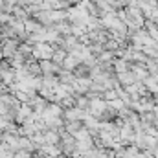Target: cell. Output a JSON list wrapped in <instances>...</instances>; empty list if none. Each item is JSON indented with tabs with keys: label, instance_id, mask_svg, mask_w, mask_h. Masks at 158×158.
Segmentation results:
<instances>
[{
	"label": "cell",
	"instance_id": "cell-1",
	"mask_svg": "<svg viewBox=\"0 0 158 158\" xmlns=\"http://www.w3.org/2000/svg\"><path fill=\"white\" fill-rule=\"evenodd\" d=\"M13 156H15V153H13V149L7 143L0 145V158H13Z\"/></svg>",
	"mask_w": 158,
	"mask_h": 158
}]
</instances>
